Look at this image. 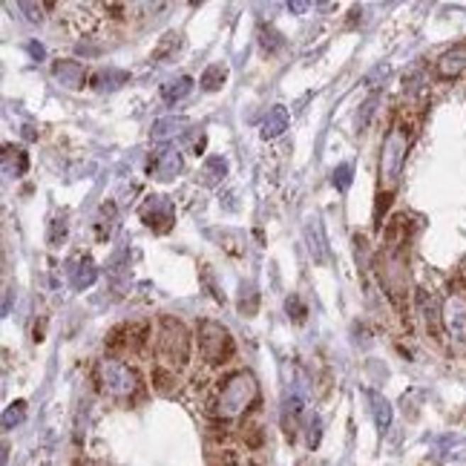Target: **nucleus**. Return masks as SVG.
<instances>
[{
	"instance_id": "nucleus-38",
	"label": "nucleus",
	"mask_w": 466,
	"mask_h": 466,
	"mask_svg": "<svg viewBox=\"0 0 466 466\" xmlns=\"http://www.w3.org/2000/svg\"><path fill=\"white\" fill-rule=\"evenodd\" d=\"M23 138H29V141H32V138H38L35 127H29V124H26V127H23Z\"/></svg>"
},
{
	"instance_id": "nucleus-15",
	"label": "nucleus",
	"mask_w": 466,
	"mask_h": 466,
	"mask_svg": "<svg viewBox=\"0 0 466 466\" xmlns=\"http://www.w3.org/2000/svg\"><path fill=\"white\" fill-rule=\"evenodd\" d=\"M288 121H291L288 110H285V107H274V110L265 116V121H262V130H259V135H262L265 141L279 138V135L288 130Z\"/></svg>"
},
{
	"instance_id": "nucleus-27",
	"label": "nucleus",
	"mask_w": 466,
	"mask_h": 466,
	"mask_svg": "<svg viewBox=\"0 0 466 466\" xmlns=\"http://www.w3.org/2000/svg\"><path fill=\"white\" fill-rule=\"evenodd\" d=\"M256 308H259V296H256V291H253V285H242V299H239V311L245 317H253L256 314Z\"/></svg>"
},
{
	"instance_id": "nucleus-10",
	"label": "nucleus",
	"mask_w": 466,
	"mask_h": 466,
	"mask_svg": "<svg viewBox=\"0 0 466 466\" xmlns=\"http://www.w3.org/2000/svg\"><path fill=\"white\" fill-rule=\"evenodd\" d=\"M147 340V323H130V326H121L110 334L107 345L113 351H138Z\"/></svg>"
},
{
	"instance_id": "nucleus-29",
	"label": "nucleus",
	"mask_w": 466,
	"mask_h": 466,
	"mask_svg": "<svg viewBox=\"0 0 466 466\" xmlns=\"http://www.w3.org/2000/svg\"><path fill=\"white\" fill-rule=\"evenodd\" d=\"M305 429H308V446L317 449L320 446V438H323V418H320V414H311Z\"/></svg>"
},
{
	"instance_id": "nucleus-32",
	"label": "nucleus",
	"mask_w": 466,
	"mask_h": 466,
	"mask_svg": "<svg viewBox=\"0 0 466 466\" xmlns=\"http://www.w3.org/2000/svg\"><path fill=\"white\" fill-rule=\"evenodd\" d=\"M375 110H377V95H372L366 104H362V113L357 116V127H360V130H366V127H369V121H372Z\"/></svg>"
},
{
	"instance_id": "nucleus-5",
	"label": "nucleus",
	"mask_w": 466,
	"mask_h": 466,
	"mask_svg": "<svg viewBox=\"0 0 466 466\" xmlns=\"http://www.w3.org/2000/svg\"><path fill=\"white\" fill-rule=\"evenodd\" d=\"M155 345H159V357L165 360L167 369H182L187 366V357H190V334L187 328L173 320V317H165L159 323V340H155Z\"/></svg>"
},
{
	"instance_id": "nucleus-33",
	"label": "nucleus",
	"mask_w": 466,
	"mask_h": 466,
	"mask_svg": "<svg viewBox=\"0 0 466 466\" xmlns=\"http://www.w3.org/2000/svg\"><path fill=\"white\" fill-rule=\"evenodd\" d=\"M179 43H182V35H176V32H170V35L165 38V43H162L159 49H155V55H152V58H162V55H170V52H173V49H179Z\"/></svg>"
},
{
	"instance_id": "nucleus-28",
	"label": "nucleus",
	"mask_w": 466,
	"mask_h": 466,
	"mask_svg": "<svg viewBox=\"0 0 466 466\" xmlns=\"http://www.w3.org/2000/svg\"><path fill=\"white\" fill-rule=\"evenodd\" d=\"M173 380H176L173 369H155V372H152V386L159 389L162 394H170V392H173Z\"/></svg>"
},
{
	"instance_id": "nucleus-4",
	"label": "nucleus",
	"mask_w": 466,
	"mask_h": 466,
	"mask_svg": "<svg viewBox=\"0 0 466 466\" xmlns=\"http://www.w3.org/2000/svg\"><path fill=\"white\" fill-rule=\"evenodd\" d=\"M443 331L457 351H466V285L460 279L449 282V291L440 302Z\"/></svg>"
},
{
	"instance_id": "nucleus-12",
	"label": "nucleus",
	"mask_w": 466,
	"mask_h": 466,
	"mask_svg": "<svg viewBox=\"0 0 466 466\" xmlns=\"http://www.w3.org/2000/svg\"><path fill=\"white\" fill-rule=\"evenodd\" d=\"M52 75H55V81H58L61 87H67V89H81L84 81H87L84 64H78V61H72V58H61V61L52 64Z\"/></svg>"
},
{
	"instance_id": "nucleus-11",
	"label": "nucleus",
	"mask_w": 466,
	"mask_h": 466,
	"mask_svg": "<svg viewBox=\"0 0 466 466\" xmlns=\"http://www.w3.org/2000/svg\"><path fill=\"white\" fill-rule=\"evenodd\" d=\"M305 242H308L311 256H314V262H326V259H328V242H326L323 219L317 213L308 216V222H305Z\"/></svg>"
},
{
	"instance_id": "nucleus-9",
	"label": "nucleus",
	"mask_w": 466,
	"mask_h": 466,
	"mask_svg": "<svg viewBox=\"0 0 466 466\" xmlns=\"http://www.w3.org/2000/svg\"><path fill=\"white\" fill-rule=\"evenodd\" d=\"M435 75L440 81H455V78L466 75V43H457L443 52L435 64Z\"/></svg>"
},
{
	"instance_id": "nucleus-26",
	"label": "nucleus",
	"mask_w": 466,
	"mask_h": 466,
	"mask_svg": "<svg viewBox=\"0 0 466 466\" xmlns=\"http://www.w3.org/2000/svg\"><path fill=\"white\" fill-rule=\"evenodd\" d=\"M92 81L98 84V89H116V87H121V84L127 81V72H116V70H107V72H98Z\"/></svg>"
},
{
	"instance_id": "nucleus-18",
	"label": "nucleus",
	"mask_w": 466,
	"mask_h": 466,
	"mask_svg": "<svg viewBox=\"0 0 466 466\" xmlns=\"http://www.w3.org/2000/svg\"><path fill=\"white\" fill-rule=\"evenodd\" d=\"M299 414H302V397L294 392V394H288L285 403H282V429L288 432V438H294V432H296Z\"/></svg>"
},
{
	"instance_id": "nucleus-22",
	"label": "nucleus",
	"mask_w": 466,
	"mask_h": 466,
	"mask_svg": "<svg viewBox=\"0 0 466 466\" xmlns=\"http://www.w3.org/2000/svg\"><path fill=\"white\" fill-rule=\"evenodd\" d=\"M225 81H228V70L222 67V64H213V67H207L204 72H201V89H207V92H216V89H222L225 87Z\"/></svg>"
},
{
	"instance_id": "nucleus-6",
	"label": "nucleus",
	"mask_w": 466,
	"mask_h": 466,
	"mask_svg": "<svg viewBox=\"0 0 466 466\" xmlns=\"http://www.w3.org/2000/svg\"><path fill=\"white\" fill-rule=\"evenodd\" d=\"M199 351L201 357L211 362V366H222V362H228L236 351L233 345V337L231 331L216 323V320H201L199 323Z\"/></svg>"
},
{
	"instance_id": "nucleus-36",
	"label": "nucleus",
	"mask_w": 466,
	"mask_h": 466,
	"mask_svg": "<svg viewBox=\"0 0 466 466\" xmlns=\"http://www.w3.org/2000/svg\"><path fill=\"white\" fill-rule=\"evenodd\" d=\"M26 52H29L35 61H43V58H46V49H43V43H38V40H29V43H26Z\"/></svg>"
},
{
	"instance_id": "nucleus-35",
	"label": "nucleus",
	"mask_w": 466,
	"mask_h": 466,
	"mask_svg": "<svg viewBox=\"0 0 466 466\" xmlns=\"http://www.w3.org/2000/svg\"><path fill=\"white\" fill-rule=\"evenodd\" d=\"M18 9L26 12V21L29 23H40L43 21V6H38V4H18Z\"/></svg>"
},
{
	"instance_id": "nucleus-30",
	"label": "nucleus",
	"mask_w": 466,
	"mask_h": 466,
	"mask_svg": "<svg viewBox=\"0 0 466 466\" xmlns=\"http://www.w3.org/2000/svg\"><path fill=\"white\" fill-rule=\"evenodd\" d=\"M285 311H288V317H291L294 323H302V320H305V314H308L305 302H302L296 294H291V296L285 299Z\"/></svg>"
},
{
	"instance_id": "nucleus-2",
	"label": "nucleus",
	"mask_w": 466,
	"mask_h": 466,
	"mask_svg": "<svg viewBox=\"0 0 466 466\" xmlns=\"http://www.w3.org/2000/svg\"><path fill=\"white\" fill-rule=\"evenodd\" d=\"M414 138V127L409 121H394L392 130L383 138V150H380V184H386L389 190L397 184L403 165H406V152L411 147Z\"/></svg>"
},
{
	"instance_id": "nucleus-7",
	"label": "nucleus",
	"mask_w": 466,
	"mask_h": 466,
	"mask_svg": "<svg viewBox=\"0 0 466 466\" xmlns=\"http://www.w3.org/2000/svg\"><path fill=\"white\" fill-rule=\"evenodd\" d=\"M138 216H141V222H144L152 233H167V231H173V225H176V204H173L167 196H150V199L141 204Z\"/></svg>"
},
{
	"instance_id": "nucleus-1",
	"label": "nucleus",
	"mask_w": 466,
	"mask_h": 466,
	"mask_svg": "<svg viewBox=\"0 0 466 466\" xmlns=\"http://www.w3.org/2000/svg\"><path fill=\"white\" fill-rule=\"evenodd\" d=\"M259 400V383L250 372H233L216 392L211 403V414L216 421H239L248 409Z\"/></svg>"
},
{
	"instance_id": "nucleus-19",
	"label": "nucleus",
	"mask_w": 466,
	"mask_h": 466,
	"mask_svg": "<svg viewBox=\"0 0 466 466\" xmlns=\"http://www.w3.org/2000/svg\"><path fill=\"white\" fill-rule=\"evenodd\" d=\"M95 279H98V268H95L92 259H81V262L72 268V288L75 291H87L89 285H95Z\"/></svg>"
},
{
	"instance_id": "nucleus-20",
	"label": "nucleus",
	"mask_w": 466,
	"mask_h": 466,
	"mask_svg": "<svg viewBox=\"0 0 466 466\" xmlns=\"http://www.w3.org/2000/svg\"><path fill=\"white\" fill-rule=\"evenodd\" d=\"M190 89H193V78H190V75H179V78L162 84V98H165L167 104H176V101H182L184 95H190Z\"/></svg>"
},
{
	"instance_id": "nucleus-34",
	"label": "nucleus",
	"mask_w": 466,
	"mask_h": 466,
	"mask_svg": "<svg viewBox=\"0 0 466 466\" xmlns=\"http://www.w3.org/2000/svg\"><path fill=\"white\" fill-rule=\"evenodd\" d=\"M64 239H67V222L55 219L52 222V231H49V245H61Z\"/></svg>"
},
{
	"instance_id": "nucleus-31",
	"label": "nucleus",
	"mask_w": 466,
	"mask_h": 466,
	"mask_svg": "<svg viewBox=\"0 0 466 466\" xmlns=\"http://www.w3.org/2000/svg\"><path fill=\"white\" fill-rule=\"evenodd\" d=\"M259 43H262L265 52H274V49L282 46V35L277 29H262V32H259Z\"/></svg>"
},
{
	"instance_id": "nucleus-13",
	"label": "nucleus",
	"mask_w": 466,
	"mask_h": 466,
	"mask_svg": "<svg viewBox=\"0 0 466 466\" xmlns=\"http://www.w3.org/2000/svg\"><path fill=\"white\" fill-rule=\"evenodd\" d=\"M418 311H421V317L426 323V331L432 337H438L440 328H443V320H440V308H438V302L429 291H418Z\"/></svg>"
},
{
	"instance_id": "nucleus-37",
	"label": "nucleus",
	"mask_w": 466,
	"mask_h": 466,
	"mask_svg": "<svg viewBox=\"0 0 466 466\" xmlns=\"http://www.w3.org/2000/svg\"><path fill=\"white\" fill-rule=\"evenodd\" d=\"M308 9H311L308 0H291V4H288V12H294V15H302V12H308Z\"/></svg>"
},
{
	"instance_id": "nucleus-23",
	"label": "nucleus",
	"mask_w": 466,
	"mask_h": 466,
	"mask_svg": "<svg viewBox=\"0 0 466 466\" xmlns=\"http://www.w3.org/2000/svg\"><path fill=\"white\" fill-rule=\"evenodd\" d=\"M113 228H116V204H113V201H107V204L101 207V216H98V225H95L98 239H110Z\"/></svg>"
},
{
	"instance_id": "nucleus-25",
	"label": "nucleus",
	"mask_w": 466,
	"mask_h": 466,
	"mask_svg": "<svg viewBox=\"0 0 466 466\" xmlns=\"http://www.w3.org/2000/svg\"><path fill=\"white\" fill-rule=\"evenodd\" d=\"M351 182H354V167H351V165H337L334 173H331V184H334L340 193H348Z\"/></svg>"
},
{
	"instance_id": "nucleus-3",
	"label": "nucleus",
	"mask_w": 466,
	"mask_h": 466,
	"mask_svg": "<svg viewBox=\"0 0 466 466\" xmlns=\"http://www.w3.org/2000/svg\"><path fill=\"white\" fill-rule=\"evenodd\" d=\"M95 383L104 394H110L116 400H130L141 389L138 372L130 369L121 360H113V357H104L95 362Z\"/></svg>"
},
{
	"instance_id": "nucleus-8",
	"label": "nucleus",
	"mask_w": 466,
	"mask_h": 466,
	"mask_svg": "<svg viewBox=\"0 0 466 466\" xmlns=\"http://www.w3.org/2000/svg\"><path fill=\"white\" fill-rule=\"evenodd\" d=\"M184 167V159H182V152L176 147H162V150H155V155L150 159L147 165V173L152 179H159V182H170L182 173Z\"/></svg>"
},
{
	"instance_id": "nucleus-17",
	"label": "nucleus",
	"mask_w": 466,
	"mask_h": 466,
	"mask_svg": "<svg viewBox=\"0 0 466 466\" xmlns=\"http://www.w3.org/2000/svg\"><path fill=\"white\" fill-rule=\"evenodd\" d=\"M225 176H228V162L222 159V155H211V159H207V162L201 165V170H199V179H201V184H207V187L219 184Z\"/></svg>"
},
{
	"instance_id": "nucleus-16",
	"label": "nucleus",
	"mask_w": 466,
	"mask_h": 466,
	"mask_svg": "<svg viewBox=\"0 0 466 466\" xmlns=\"http://www.w3.org/2000/svg\"><path fill=\"white\" fill-rule=\"evenodd\" d=\"M29 170V159H26V152L21 150V147H12V144H6L4 147V173L6 176H23Z\"/></svg>"
},
{
	"instance_id": "nucleus-21",
	"label": "nucleus",
	"mask_w": 466,
	"mask_h": 466,
	"mask_svg": "<svg viewBox=\"0 0 466 466\" xmlns=\"http://www.w3.org/2000/svg\"><path fill=\"white\" fill-rule=\"evenodd\" d=\"M369 400H372V414H375V423L380 432H386L392 426V403L377 394V392H369Z\"/></svg>"
},
{
	"instance_id": "nucleus-39",
	"label": "nucleus",
	"mask_w": 466,
	"mask_h": 466,
	"mask_svg": "<svg viewBox=\"0 0 466 466\" xmlns=\"http://www.w3.org/2000/svg\"><path fill=\"white\" fill-rule=\"evenodd\" d=\"M9 305H12V288H6V302H4V314H9Z\"/></svg>"
},
{
	"instance_id": "nucleus-24",
	"label": "nucleus",
	"mask_w": 466,
	"mask_h": 466,
	"mask_svg": "<svg viewBox=\"0 0 466 466\" xmlns=\"http://www.w3.org/2000/svg\"><path fill=\"white\" fill-rule=\"evenodd\" d=\"M23 418H26V403H23V400L9 403V406H6V411H4V429H6V432H12L15 426H21V423H23Z\"/></svg>"
},
{
	"instance_id": "nucleus-40",
	"label": "nucleus",
	"mask_w": 466,
	"mask_h": 466,
	"mask_svg": "<svg viewBox=\"0 0 466 466\" xmlns=\"http://www.w3.org/2000/svg\"><path fill=\"white\" fill-rule=\"evenodd\" d=\"M228 466H248V463H228Z\"/></svg>"
},
{
	"instance_id": "nucleus-14",
	"label": "nucleus",
	"mask_w": 466,
	"mask_h": 466,
	"mask_svg": "<svg viewBox=\"0 0 466 466\" xmlns=\"http://www.w3.org/2000/svg\"><path fill=\"white\" fill-rule=\"evenodd\" d=\"M187 127H190V118H184V116H167V118H159V121L152 124L150 135H152V141H170V138L182 135Z\"/></svg>"
}]
</instances>
